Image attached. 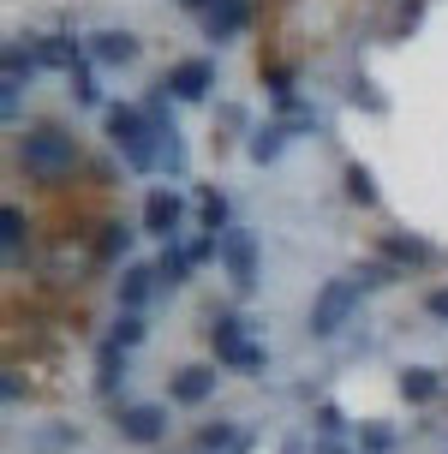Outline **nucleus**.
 Wrapping results in <instances>:
<instances>
[{
    "label": "nucleus",
    "instance_id": "f257e3e1",
    "mask_svg": "<svg viewBox=\"0 0 448 454\" xmlns=\"http://www.w3.org/2000/svg\"><path fill=\"white\" fill-rule=\"evenodd\" d=\"M102 126H108V144L126 156L132 174H156L161 168V132L150 126V114L120 102V108H102Z\"/></svg>",
    "mask_w": 448,
    "mask_h": 454
},
{
    "label": "nucleus",
    "instance_id": "f03ea898",
    "mask_svg": "<svg viewBox=\"0 0 448 454\" xmlns=\"http://www.w3.org/2000/svg\"><path fill=\"white\" fill-rule=\"evenodd\" d=\"M19 168L36 185H54L78 168V144H72V132H60V126H36V132H24V144H19Z\"/></svg>",
    "mask_w": 448,
    "mask_h": 454
},
{
    "label": "nucleus",
    "instance_id": "7ed1b4c3",
    "mask_svg": "<svg viewBox=\"0 0 448 454\" xmlns=\"http://www.w3.org/2000/svg\"><path fill=\"white\" fill-rule=\"evenodd\" d=\"M209 347H216V359H222L227 371H263L269 364L263 340L246 335V317H240V311H216V317H209Z\"/></svg>",
    "mask_w": 448,
    "mask_h": 454
},
{
    "label": "nucleus",
    "instance_id": "20e7f679",
    "mask_svg": "<svg viewBox=\"0 0 448 454\" xmlns=\"http://www.w3.org/2000/svg\"><path fill=\"white\" fill-rule=\"evenodd\" d=\"M353 311H358V281H323V294L311 299V335L317 340L341 335Z\"/></svg>",
    "mask_w": 448,
    "mask_h": 454
},
{
    "label": "nucleus",
    "instance_id": "39448f33",
    "mask_svg": "<svg viewBox=\"0 0 448 454\" xmlns=\"http://www.w3.org/2000/svg\"><path fill=\"white\" fill-rule=\"evenodd\" d=\"M222 270L240 294L257 287V233H251V227H227L222 233Z\"/></svg>",
    "mask_w": 448,
    "mask_h": 454
},
{
    "label": "nucleus",
    "instance_id": "423d86ee",
    "mask_svg": "<svg viewBox=\"0 0 448 454\" xmlns=\"http://www.w3.org/2000/svg\"><path fill=\"white\" fill-rule=\"evenodd\" d=\"M114 425H120V436L126 442H161L168 436V407H156V401H126V407L114 412Z\"/></svg>",
    "mask_w": 448,
    "mask_h": 454
},
{
    "label": "nucleus",
    "instance_id": "0eeeda50",
    "mask_svg": "<svg viewBox=\"0 0 448 454\" xmlns=\"http://www.w3.org/2000/svg\"><path fill=\"white\" fill-rule=\"evenodd\" d=\"M179 222H185V198H179V192L161 185V192L144 198V233H156L161 246H174V239H179Z\"/></svg>",
    "mask_w": 448,
    "mask_h": 454
},
{
    "label": "nucleus",
    "instance_id": "6e6552de",
    "mask_svg": "<svg viewBox=\"0 0 448 454\" xmlns=\"http://www.w3.org/2000/svg\"><path fill=\"white\" fill-rule=\"evenodd\" d=\"M161 90L174 96V102H203V96L216 90V60H179V67L161 78Z\"/></svg>",
    "mask_w": 448,
    "mask_h": 454
},
{
    "label": "nucleus",
    "instance_id": "1a4fd4ad",
    "mask_svg": "<svg viewBox=\"0 0 448 454\" xmlns=\"http://www.w3.org/2000/svg\"><path fill=\"white\" fill-rule=\"evenodd\" d=\"M156 287H161L156 263H126V270H120V281H114V294H120V311H144Z\"/></svg>",
    "mask_w": 448,
    "mask_h": 454
},
{
    "label": "nucleus",
    "instance_id": "9d476101",
    "mask_svg": "<svg viewBox=\"0 0 448 454\" xmlns=\"http://www.w3.org/2000/svg\"><path fill=\"white\" fill-rule=\"evenodd\" d=\"M246 24H251V0H222V6L203 12V36L209 43H233V36H246Z\"/></svg>",
    "mask_w": 448,
    "mask_h": 454
},
{
    "label": "nucleus",
    "instance_id": "9b49d317",
    "mask_svg": "<svg viewBox=\"0 0 448 454\" xmlns=\"http://www.w3.org/2000/svg\"><path fill=\"white\" fill-rule=\"evenodd\" d=\"M216 364H185V371H174V383H168V395H174L179 407H203L209 395H216Z\"/></svg>",
    "mask_w": 448,
    "mask_h": 454
},
{
    "label": "nucleus",
    "instance_id": "f8f14e48",
    "mask_svg": "<svg viewBox=\"0 0 448 454\" xmlns=\"http://www.w3.org/2000/svg\"><path fill=\"white\" fill-rule=\"evenodd\" d=\"M84 48H90L96 67H132V60H138V36H132V30H96Z\"/></svg>",
    "mask_w": 448,
    "mask_h": 454
},
{
    "label": "nucleus",
    "instance_id": "ddd939ff",
    "mask_svg": "<svg viewBox=\"0 0 448 454\" xmlns=\"http://www.w3.org/2000/svg\"><path fill=\"white\" fill-rule=\"evenodd\" d=\"M84 54H90V48L72 43V36H36V60H43L48 72H67V78H72V72L84 67Z\"/></svg>",
    "mask_w": 448,
    "mask_h": 454
},
{
    "label": "nucleus",
    "instance_id": "4468645a",
    "mask_svg": "<svg viewBox=\"0 0 448 454\" xmlns=\"http://www.w3.org/2000/svg\"><path fill=\"white\" fill-rule=\"evenodd\" d=\"M120 383H126V347L102 340V347H96V395L114 401V388H120Z\"/></svg>",
    "mask_w": 448,
    "mask_h": 454
},
{
    "label": "nucleus",
    "instance_id": "2eb2a0df",
    "mask_svg": "<svg viewBox=\"0 0 448 454\" xmlns=\"http://www.w3.org/2000/svg\"><path fill=\"white\" fill-rule=\"evenodd\" d=\"M443 388H448V383L430 371V364H413V371H401V401H413V407H430Z\"/></svg>",
    "mask_w": 448,
    "mask_h": 454
},
{
    "label": "nucleus",
    "instance_id": "dca6fc26",
    "mask_svg": "<svg viewBox=\"0 0 448 454\" xmlns=\"http://www.w3.org/2000/svg\"><path fill=\"white\" fill-rule=\"evenodd\" d=\"M382 257L401 263V270H419V263H430L436 251H430L425 239H413V233H382Z\"/></svg>",
    "mask_w": 448,
    "mask_h": 454
},
{
    "label": "nucleus",
    "instance_id": "f3484780",
    "mask_svg": "<svg viewBox=\"0 0 448 454\" xmlns=\"http://www.w3.org/2000/svg\"><path fill=\"white\" fill-rule=\"evenodd\" d=\"M281 150H287V126H281V120H275V126H257V132H251V144H246V156L257 161V168H269Z\"/></svg>",
    "mask_w": 448,
    "mask_h": 454
},
{
    "label": "nucleus",
    "instance_id": "a211bd4d",
    "mask_svg": "<svg viewBox=\"0 0 448 454\" xmlns=\"http://www.w3.org/2000/svg\"><path fill=\"white\" fill-rule=\"evenodd\" d=\"M198 449L203 454H246L251 436H240L233 425H203V431H198Z\"/></svg>",
    "mask_w": 448,
    "mask_h": 454
},
{
    "label": "nucleus",
    "instance_id": "6ab92c4d",
    "mask_svg": "<svg viewBox=\"0 0 448 454\" xmlns=\"http://www.w3.org/2000/svg\"><path fill=\"white\" fill-rule=\"evenodd\" d=\"M132 239H138V233L126 222H108V227H102V239H96V257H102V263H120V257L132 251Z\"/></svg>",
    "mask_w": 448,
    "mask_h": 454
},
{
    "label": "nucleus",
    "instance_id": "aec40b11",
    "mask_svg": "<svg viewBox=\"0 0 448 454\" xmlns=\"http://www.w3.org/2000/svg\"><path fill=\"white\" fill-rule=\"evenodd\" d=\"M341 185H347V198H353V204H377V174H371L365 161H347Z\"/></svg>",
    "mask_w": 448,
    "mask_h": 454
},
{
    "label": "nucleus",
    "instance_id": "412c9836",
    "mask_svg": "<svg viewBox=\"0 0 448 454\" xmlns=\"http://www.w3.org/2000/svg\"><path fill=\"white\" fill-rule=\"evenodd\" d=\"M24 233H30V222H24L19 209L6 204V209H0V251H6V263H19V246H24Z\"/></svg>",
    "mask_w": 448,
    "mask_h": 454
},
{
    "label": "nucleus",
    "instance_id": "4be33fe9",
    "mask_svg": "<svg viewBox=\"0 0 448 454\" xmlns=\"http://www.w3.org/2000/svg\"><path fill=\"white\" fill-rule=\"evenodd\" d=\"M263 90H269V102H275L281 114L299 108V102H293V67H269L263 72Z\"/></svg>",
    "mask_w": 448,
    "mask_h": 454
},
{
    "label": "nucleus",
    "instance_id": "5701e85b",
    "mask_svg": "<svg viewBox=\"0 0 448 454\" xmlns=\"http://www.w3.org/2000/svg\"><path fill=\"white\" fill-rule=\"evenodd\" d=\"M72 442H78V425H54V431H36L24 449H30V454H67Z\"/></svg>",
    "mask_w": 448,
    "mask_h": 454
},
{
    "label": "nucleus",
    "instance_id": "b1692460",
    "mask_svg": "<svg viewBox=\"0 0 448 454\" xmlns=\"http://www.w3.org/2000/svg\"><path fill=\"white\" fill-rule=\"evenodd\" d=\"M192 270H198V263L185 257V246H179V239H174V246H168V251H161V263H156V275H161V281H168V287H179V281H185V275H192Z\"/></svg>",
    "mask_w": 448,
    "mask_h": 454
},
{
    "label": "nucleus",
    "instance_id": "393cba45",
    "mask_svg": "<svg viewBox=\"0 0 448 454\" xmlns=\"http://www.w3.org/2000/svg\"><path fill=\"white\" fill-rule=\"evenodd\" d=\"M144 335H150V329H144V317H138V311H120V317H114V329H108V340H114V347H126V353H132V347H144Z\"/></svg>",
    "mask_w": 448,
    "mask_h": 454
},
{
    "label": "nucleus",
    "instance_id": "a878e982",
    "mask_svg": "<svg viewBox=\"0 0 448 454\" xmlns=\"http://www.w3.org/2000/svg\"><path fill=\"white\" fill-rule=\"evenodd\" d=\"M347 102H353V108H365V114H389V96H382L371 78H353V84H347Z\"/></svg>",
    "mask_w": 448,
    "mask_h": 454
},
{
    "label": "nucleus",
    "instance_id": "bb28decb",
    "mask_svg": "<svg viewBox=\"0 0 448 454\" xmlns=\"http://www.w3.org/2000/svg\"><path fill=\"white\" fill-rule=\"evenodd\" d=\"M67 84H72V102H78V108H102V84H96V72H90V67H78Z\"/></svg>",
    "mask_w": 448,
    "mask_h": 454
},
{
    "label": "nucleus",
    "instance_id": "cd10ccee",
    "mask_svg": "<svg viewBox=\"0 0 448 454\" xmlns=\"http://www.w3.org/2000/svg\"><path fill=\"white\" fill-rule=\"evenodd\" d=\"M395 281H406V270L389 263V257H377V263H365V281L358 287H395Z\"/></svg>",
    "mask_w": 448,
    "mask_h": 454
},
{
    "label": "nucleus",
    "instance_id": "c85d7f7f",
    "mask_svg": "<svg viewBox=\"0 0 448 454\" xmlns=\"http://www.w3.org/2000/svg\"><path fill=\"white\" fill-rule=\"evenodd\" d=\"M203 233H227V198L222 192L203 198Z\"/></svg>",
    "mask_w": 448,
    "mask_h": 454
},
{
    "label": "nucleus",
    "instance_id": "c756f323",
    "mask_svg": "<svg viewBox=\"0 0 448 454\" xmlns=\"http://www.w3.org/2000/svg\"><path fill=\"white\" fill-rule=\"evenodd\" d=\"M161 168L168 174H185V144H179V132H161Z\"/></svg>",
    "mask_w": 448,
    "mask_h": 454
},
{
    "label": "nucleus",
    "instance_id": "7c9ffc66",
    "mask_svg": "<svg viewBox=\"0 0 448 454\" xmlns=\"http://www.w3.org/2000/svg\"><path fill=\"white\" fill-rule=\"evenodd\" d=\"M341 431H347L341 407H329V401H323V407H317V436H341Z\"/></svg>",
    "mask_w": 448,
    "mask_h": 454
},
{
    "label": "nucleus",
    "instance_id": "2f4dec72",
    "mask_svg": "<svg viewBox=\"0 0 448 454\" xmlns=\"http://www.w3.org/2000/svg\"><path fill=\"white\" fill-rule=\"evenodd\" d=\"M281 126H287V137H293V132H317V108H293Z\"/></svg>",
    "mask_w": 448,
    "mask_h": 454
},
{
    "label": "nucleus",
    "instance_id": "473e14b6",
    "mask_svg": "<svg viewBox=\"0 0 448 454\" xmlns=\"http://www.w3.org/2000/svg\"><path fill=\"white\" fill-rule=\"evenodd\" d=\"M365 449H371V454H389V449H395V431H382V425H365Z\"/></svg>",
    "mask_w": 448,
    "mask_h": 454
},
{
    "label": "nucleus",
    "instance_id": "72a5a7b5",
    "mask_svg": "<svg viewBox=\"0 0 448 454\" xmlns=\"http://www.w3.org/2000/svg\"><path fill=\"white\" fill-rule=\"evenodd\" d=\"M419 19H425V6H419V0H406L401 12H395V36H406V30H413Z\"/></svg>",
    "mask_w": 448,
    "mask_h": 454
},
{
    "label": "nucleus",
    "instance_id": "f704fd0d",
    "mask_svg": "<svg viewBox=\"0 0 448 454\" xmlns=\"http://www.w3.org/2000/svg\"><path fill=\"white\" fill-rule=\"evenodd\" d=\"M0 395H6V407H19V395H24V377H19V371H6V383H0Z\"/></svg>",
    "mask_w": 448,
    "mask_h": 454
},
{
    "label": "nucleus",
    "instance_id": "c9c22d12",
    "mask_svg": "<svg viewBox=\"0 0 448 454\" xmlns=\"http://www.w3.org/2000/svg\"><path fill=\"white\" fill-rule=\"evenodd\" d=\"M216 120H222V126H246V108H233V102H227V108H216Z\"/></svg>",
    "mask_w": 448,
    "mask_h": 454
},
{
    "label": "nucleus",
    "instance_id": "e433bc0d",
    "mask_svg": "<svg viewBox=\"0 0 448 454\" xmlns=\"http://www.w3.org/2000/svg\"><path fill=\"white\" fill-rule=\"evenodd\" d=\"M425 305H430V317H448V287H436V294H430Z\"/></svg>",
    "mask_w": 448,
    "mask_h": 454
},
{
    "label": "nucleus",
    "instance_id": "4c0bfd02",
    "mask_svg": "<svg viewBox=\"0 0 448 454\" xmlns=\"http://www.w3.org/2000/svg\"><path fill=\"white\" fill-rule=\"evenodd\" d=\"M185 12H209V6H222V0H179Z\"/></svg>",
    "mask_w": 448,
    "mask_h": 454
},
{
    "label": "nucleus",
    "instance_id": "58836bf2",
    "mask_svg": "<svg viewBox=\"0 0 448 454\" xmlns=\"http://www.w3.org/2000/svg\"><path fill=\"white\" fill-rule=\"evenodd\" d=\"M281 454H305V436H287V442H281Z\"/></svg>",
    "mask_w": 448,
    "mask_h": 454
},
{
    "label": "nucleus",
    "instance_id": "ea45409f",
    "mask_svg": "<svg viewBox=\"0 0 448 454\" xmlns=\"http://www.w3.org/2000/svg\"><path fill=\"white\" fill-rule=\"evenodd\" d=\"M323 454H341V449H323Z\"/></svg>",
    "mask_w": 448,
    "mask_h": 454
}]
</instances>
